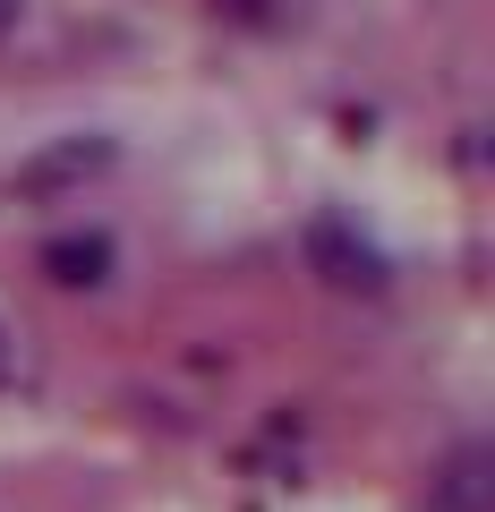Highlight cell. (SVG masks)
Wrapping results in <instances>:
<instances>
[{
    "label": "cell",
    "instance_id": "obj_2",
    "mask_svg": "<svg viewBox=\"0 0 495 512\" xmlns=\"http://www.w3.org/2000/svg\"><path fill=\"white\" fill-rule=\"evenodd\" d=\"M43 265H52L60 282H103L111 248H103V239H52V248H43Z\"/></svg>",
    "mask_w": 495,
    "mask_h": 512
},
{
    "label": "cell",
    "instance_id": "obj_1",
    "mask_svg": "<svg viewBox=\"0 0 495 512\" xmlns=\"http://www.w3.org/2000/svg\"><path fill=\"white\" fill-rule=\"evenodd\" d=\"M308 248H316V265H333V282H376V256H367L359 239H342L333 222H316Z\"/></svg>",
    "mask_w": 495,
    "mask_h": 512
},
{
    "label": "cell",
    "instance_id": "obj_3",
    "mask_svg": "<svg viewBox=\"0 0 495 512\" xmlns=\"http://www.w3.org/2000/svg\"><path fill=\"white\" fill-rule=\"evenodd\" d=\"M9 9H18V0H0V26H9Z\"/></svg>",
    "mask_w": 495,
    "mask_h": 512
}]
</instances>
